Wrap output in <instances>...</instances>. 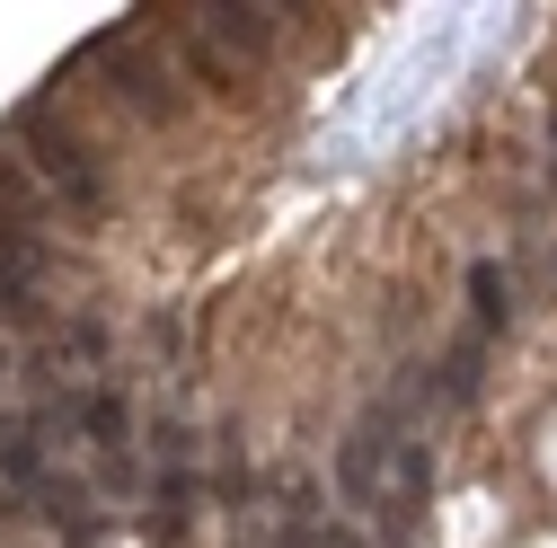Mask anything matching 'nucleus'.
Returning <instances> with one entry per match:
<instances>
[{
  "label": "nucleus",
  "instance_id": "nucleus-1",
  "mask_svg": "<svg viewBox=\"0 0 557 548\" xmlns=\"http://www.w3.org/2000/svg\"><path fill=\"white\" fill-rule=\"evenodd\" d=\"M18 142H27V169H36V186H45V195H62L72 213H98V169H89V142H81V133H62V115H53V107H27V115H18Z\"/></svg>",
  "mask_w": 557,
  "mask_h": 548
},
{
  "label": "nucleus",
  "instance_id": "nucleus-2",
  "mask_svg": "<svg viewBox=\"0 0 557 548\" xmlns=\"http://www.w3.org/2000/svg\"><path fill=\"white\" fill-rule=\"evenodd\" d=\"M98 62H107V80H115V98H124L133 115H151V124H160V115H177V80L160 72L151 53H133L124 36H107V45H98Z\"/></svg>",
  "mask_w": 557,
  "mask_h": 548
},
{
  "label": "nucleus",
  "instance_id": "nucleus-3",
  "mask_svg": "<svg viewBox=\"0 0 557 548\" xmlns=\"http://www.w3.org/2000/svg\"><path fill=\"white\" fill-rule=\"evenodd\" d=\"M195 18H203V27H195V53L222 62V72H231V53H265V45H274V18L248 10V0H213V10H195Z\"/></svg>",
  "mask_w": 557,
  "mask_h": 548
},
{
  "label": "nucleus",
  "instance_id": "nucleus-4",
  "mask_svg": "<svg viewBox=\"0 0 557 548\" xmlns=\"http://www.w3.org/2000/svg\"><path fill=\"white\" fill-rule=\"evenodd\" d=\"M381 451H389V407H372L336 451V496L345 505H381Z\"/></svg>",
  "mask_w": 557,
  "mask_h": 548
},
{
  "label": "nucleus",
  "instance_id": "nucleus-5",
  "mask_svg": "<svg viewBox=\"0 0 557 548\" xmlns=\"http://www.w3.org/2000/svg\"><path fill=\"white\" fill-rule=\"evenodd\" d=\"M0 477H18V487H36V425L27 416H0Z\"/></svg>",
  "mask_w": 557,
  "mask_h": 548
},
{
  "label": "nucleus",
  "instance_id": "nucleus-6",
  "mask_svg": "<svg viewBox=\"0 0 557 548\" xmlns=\"http://www.w3.org/2000/svg\"><path fill=\"white\" fill-rule=\"evenodd\" d=\"M469 301H478V336H496V327L513 319V301H505V265H469Z\"/></svg>",
  "mask_w": 557,
  "mask_h": 548
},
{
  "label": "nucleus",
  "instance_id": "nucleus-7",
  "mask_svg": "<svg viewBox=\"0 0 557 548\" xmlns=\"http://www.w3.org/2000/svg\"><path fill=\"white\" fill-rule=\"evenodd\" d=\"M478 372H486V336H460L451 363H443V398H469V389H478Z\"/></svg>",
  "mask_w": 557,
  "mask_h": 548
},
{
  "label": "nucleus",
  "instance_id": "nucleus-8",
  "mask_svg": "<svg viewBox=\"0 0 557 548\" xmlns=\"http://www.w3.org/2000/svg\"><path fill=\"white\" fill-rule=\"evenodd\" d=\"M0 372H10V354H0Z\"/></svg>",
  "mask_w": 557,
  "mask_h": 548
}]
</instances>
